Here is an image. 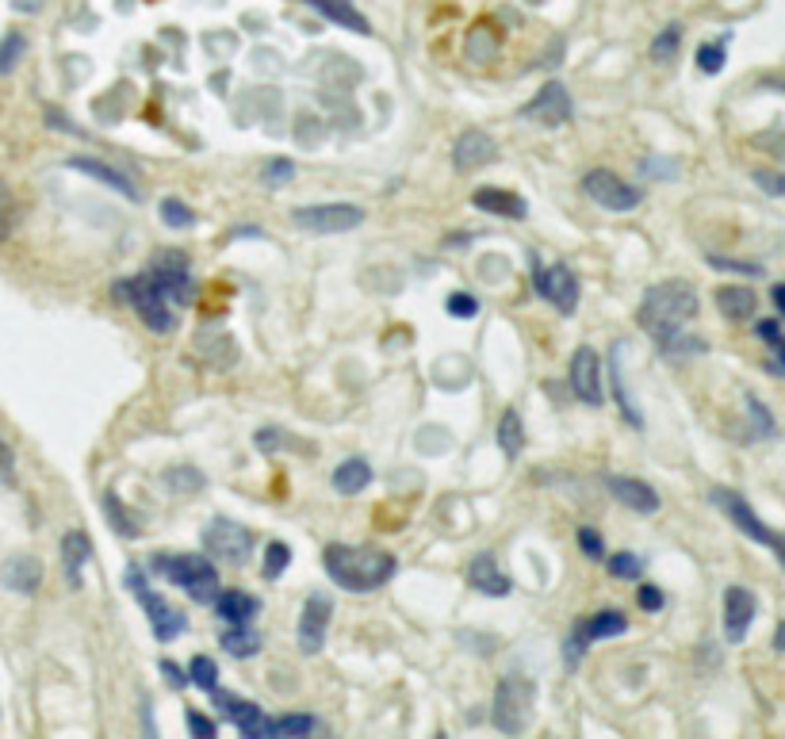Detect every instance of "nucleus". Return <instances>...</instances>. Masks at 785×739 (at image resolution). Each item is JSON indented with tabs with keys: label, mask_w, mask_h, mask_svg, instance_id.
Here are the masks:
<instances>
[{
	"label": "nucleus",
	"mask_w": 785,
	"mask_h": 739,
	"mask_svg": "<svg viewBox=\"0 0 785 739\" xmlns=\"http://www.w3.org/2000/svg\"><path fill=\"white\" fill-rule=\"evenodd\" d=\"M697 318V292L686 280H663V284L648 288L640 300L636 322L656 345H667L674 333H682Z\"/></svg>",
	"instance_id": "obj_1"
},
{
	"label": "nucleus",
	"mask_w": 785,
	"mask_h": 739,
	"mask_svg": "<svg viewBox=\"0 0 785 739\" xmlns=\"http://www.w3.org/2000/svg\"><path fill=\"white\" fill-rule=\"evenodd\" d=\"M322 568L341 590L349 594H372L380 586H388L398 571V560L380 548H349V545H330L322 552Z\"/></svg>",
	"instance_id": "obj_2"
},
{
	"label": "nucleus",
	"mask_w": 785,
	"mask_h": 739,
	"mask_svg": "<svg viewBox=\"0 0 785 739\" xmlns=\"http://www.w3.org/2000/svg\"><path fill=\"white\" fill-rule=\"evenodd\" d=\"M154 571L169 578L173 586H180L195 606H211L215 594H219V571L200 552H180V556L162 552L154 556Z\"/></svg>",
	"instance_id": "obj_3"
},
{
	"label": "nucleus",
	"mask_w": 785,
	"mask_h": 739,
	"mask_svg": "<svg viewBox=\"0 0 785 739\" xmlns=\"http://www.w3.org/2000/svg\"><path fill=\"white\" fill-rule=\"evenodd\" d=\"M533 705H536L533 678H526V675L503 678L498 690H494V709H491L494 728L506 731V736H521V731L533 724Z\"/></svg>",
	"instance_id": "obj_4"
},
{
	"label": "nucleus",
	"mask_w": 785,
	"mask_h": 739,
	"mask_svg": "<svg viewBox=\"0 0 785 739\" xmlns=\"http://www.w3.org/2000/svg\"><path fill=\"white\" fill-rule=\"evenodd\" d=\"M112 292L119 295V300H127L130 307H135V315L142 318V322H147L154 333H169L173 326H177V307L157 292V284L150 280V272H142V277H135V280H123V284H115Z\"/></svg>",
	"instance_id": "obj_5"
},
{
	"label": "nucleus",
	"mask_w": 785,
	"mask_h": 739,
	"mask_svg": "<svg viewBox=\"0 0 785 739\" xmlns=\"http://www.w3.org/2000/svg\"><path fill=\"white\" fill-rule=\"evenodd\" d=\"M712 506L724 513V518L732 521V525L739 528V533L747 536V540H755V545H762V548H774L777 552V560H782V568H785V536H777L774 528H767L762 525V518L759 513L747 506V498L739 495V490H729V487H712Z\"/></svg>",
	"instance_id": "obj_6"
},
{
	"label": "nucleus",
	"mask_w": 785,
	"mask_h": 739,
	"mask_svg": "<svg viewBox=\"0 0 785 739\" xmlns=\"http://www.w3.org/2000/svg\"><path fill=\"white\" fill-rule=\"evenodd\" d=\"M624 633H629V617H624L621 610H598V613H591V617H583L575 628H571V633H567L564 666H567V671H575V666L586 659V651H591V644L609 640V636H624Z\"/></svg>",
	"instance_id": "obj_7"
},
{
	"label": "nucleus",
	"mask_w": 785,
	"mask_h": 739,
	"mask_svg": "<svg viewBox=\"0 0 785 739\" xmlns=\"http://www.w3.org/2000/svg\"><path fill=\"white\" fill-rule=\"evenodd\" d=\"M127 586L135 590L138 606L147 610V621H150V628H154V640L157 644H169V640H177V636L188 633V617H185V613L173 610L169 598H162L157 590H150L147 578H142V571H138V568L127 571Z\"/></svg>",
	"instance_id": "obj_8"
},
{
	"label": "nucleus",
	"mask_w": 785,
	"mask_h": 739,
	"mask_svg": "<svg viewBox=\"0 0 785 739\" xmlns=\"http://www.w3.org/2000/svg\"><path fill=\"white\" fill-rule=\"evenodd\" d=\"M200 540H203V548H207V556H215V560L235 563V568H245V563H250L253 533L245 525H238V521H230V518L207 521Z\"/></svg>",
	"instance_id": "obj_9"
},
{
	"label": "nucleus",
	"mask_w": 785,
	"mask_h": 739,
	"mask_svg": "<svg viewBox=\"0 0 785 739\" xmlns=\"http://www.w3.org/2000/svg\"><path fill=\"white\" fill-rule=\"evenodd\" d=\"M292 222L300 230H311V234H349L365 222V212L356 204H311L295 207Z\"/></svg>",
	"instance_id": "obj_10"
},
{
	"label": "nucleus",
	"mask_w": 785,
	"mask_h": 739,
	"mask_svg": "<svg viewBox=\"0 0 785 739\" xmlns=\"http://www.w3.org/2000/svg\"><path fill=\"white\" fill-rule=\"evenodd\" d=\"M583 192L591 195L598 207H606V212H636L640 200H644V192H640L636 184H629V180H621L617 173H609V169L586 173Z\"/></svg>",
	"instance_id": "obj_11"
},
{
	"label": "nucleus",
	"mask_w": 785,
	"mask_h": 739,
	"mask_svg": "<svg viewBox=\"0 0 785 739\" xmlns=\"http://www.w3.org/2000/svg\"><path fill=\"white\" fill-rule=\"evenodd\" d=\"M150 280H154L157 292H162L173 307H188V303H192L195 284H192V268H188L185 253H165V257H157L154 268H150Z\"/></svg>",
	"instance_id": "obj_12"
},
{
	"label": "nucleus",
	"mask_w": 785,
	"mask_h": 739,
	"mask_svg": "<svg viewBox=\"0 0 785 739\" xmlns=\"http://www.w3.org/2000/svg\"><path fill=\"white\" fill-rule=\"evenodd\" d=\"M533 284H536V292H541L544 300L559 310V315H575L579 310V295H583V288H579V277L567 265H548V268L536 265Z\"/></svg>",
	"instance_id": "obj_13"
},
{
	"label": "nucleus",
	"mask_w": 785,
	"mask_h": 739,
	"mask_svg": "<svg viewBox=\"0 0 785 739\" xmlns=\"http://www.w3.org/2000/svg\"><path fill=\"white\" fill-rule=\"evenodd\" d=\"M330 617H333V601L326 594H311L300 610V625H295V644H300L303 655H318L330 633Z\"/></svg>",
	"instance_id": "obj_14"
},
{
	"label": "nucleus",
	"mask_w": 785,
	"mask_h": 739,
	"mask_svg": "<svg viewBox=\"0 0 785 739\" xmlns=\"http://www.w3.org/2000/svg\"><path fill=\"white\" fill-rule=\"evenodd\" d=\"M571 112H575V104H571V92L564 89L559 81L544 85L541 92H536L533 100H529L526 107H521V119H533L541 123V127H564L567 119H571Z\"/></svg>",
	"instance_id": "obj_15"
},
{
	"label": "nucleus",
	"mask_w": 785,
	"mask_h": 739,
	"mask_svg": "<svg viewBox=\"0 0 785 739\" xmlns=\"http://www.w3.org/2000/svg\"><path fill=\"white\" fill-rule=\"evenodd\" d=\"M755 613H759V598L747 586H729L724 590V640L744 644L755 625Z\"/></svg>",
	"instance_id": "obj_16"
},
{
	"label": "nucleus",
	"mask_w": 785,
	"mask_h": 739,
	"mask_svg": "<svg viewBox=\"0 0 785 739\" xmlns=\"http://www.w3.org/2000/svg\"><path fill=\"white\" fill-rule=\"evenodd\" d=\"M571 391L575 398H583L586 407H602L606 398H602V360L591 345H579L575 357H571Z\"/></svg>",
	"instance_id": "obj_17"
},
{
	"label": "nucleus",
	"mask_w": 785,
	"mask_h": 739,
	"mask_svg": "<svg viewBox=\"0 0 785 739\" xmlns=\"http://www.w3.org/2000/svg\"><path fill=\"white\" fill-rule=\"evenodd\" d=\"M498 157V142L486 130H464L453 146V169L456 173H476Z\"/></svg>",
	"instance_id": "obj_18"
},
{
	"label": "nucleus",
	"mask_w": 785,
	"mask_h": 739,
	"mask_svg": "<svg viewBox=\"0 0 785 739\" xmlns=\"http://www.w3.org/2000/svg\"><path fill=\"white\" fill-rule=\"evenodd\" d=\"M211 698H215L219 713L227 716V721L235 724V728L242 731L245 739H261V724H265V713H261L253 701L238 698V693H227V690H215Z\"/></svg>",
	"instance_id": "obj_19"
},
{
	"label": "nucleus",
	"mask_w": 785,
	"mask_h": 739,
	"mask_svg": "<svg viewBox=\"0 0 785 739\" xmlns=\"http://www.w3.org/2000/svg\"><path fill=\"white\" fill-rule=\"evenodd\" d=\"M606 487H609V495H613L617 502L629 506V510H636V513H656L659 506H663V502H659V490L651 487V483L632 480V475H609Z\"/></svg>",
	"instance_id": "obj_20"
},
{
	"label": "nucleus",
	"mask_w": 785,
	"mask_h": 739,
	"mask_svg": "<svg viewBox=\"0 0 785 739\" xmlns=\"http://www.w3.org/2000/svg\"><path fill=\"white\" fill-rule=\"evenodd\" d=\"M0 583H4V590H12V594H35L42 586V563L27 552L9 556L4 568H0Z\"/></svg>",
	"instance_id": "obj_21"
},
{
	"label": "nucleus",
	"mask_w": 785,
	"mask_h": 739,
	"mask_svg": "<svg viewBox=\"0 0 785 739\" xmlns=\"http://www.w3.org/2000/svg\"><path fill=\"white\" fill-rule=\"evenodd\" d=\"M471 207H479L483 215H498V219H529V204L521 195L506 192V188H476Z\"/></svg>",
	"instance_id": "obj_22"
},
{
	"label": "nucleus",
	"mask_w": 785,
	"mask_h": 739,
	"mask_svg": "<svg viewBox=\"0 0 785 739\" xmlns=\"http://www.w3.org/2000/svg\"><path fill=\"white\" fill-rule=\"evenodd\" d=\"M65 165H69V169H77V173H85V177L100 180L104 188H115V192H119L123 200H130V204L138 200L135 180H130L127 173H119V169H112V165H104L100 157H69Z\"/></svg>",
	"instance_id": "obj_23"
},
{
	"label": "nucleus",
	"mask_w": 785,
	"mask_h": 739,
	"mask_svg": "<svg viewBox=\"0 0 785 739\" xmlns=\"http://www.w3.org/2000/svg\"><path fill=\"white\" fill-rule=\"evenodd\" d=\"M468 586H471V590H479V594H486V598H506V594L514 590V583L503 575V571H498V563H494L491 552H483V556H476V560H471Z\"/></svg>",
	"instance_id": "obj_24"
},
{
	"label": "nucleus",
	"mask_w": 785,
	"mask_h": 739,
	"mask_svg": "<svg viewBox=\"0 0 785 739\" xmlns=\"http://www.w3.org/2000/svg\"><path fill=\"white\" fill-rule=\"evenodd\" d=\"M303 4H307V9H315L322 20H330V24L345 27V31H353V35H368V31H372V24L360 16V9H356L353 0H303Z\"/></svg>",
	"instance_id": "obj_25"
},
{
	"label": "nucleus",
	"mask_w": 785,
	"mask_h": 739,
	"mask_svg": "<svg viewBox=\"0 0 785 739\" xmlns=\"http://www.w3.org/2000/svg\"><path fill=\"white\" fill-rule=\"evenodd\" d=\"M92 560V540L81 533V528H74V533L62 536V568H65V583L74 586V590H81V571L85 563Z\"/></svg>",
	"instance_id": "obj_26"
},
{
	"label": "nucleus",
	"mask_w": 785,
	"mask_h": 739,
	"mask_svg": "<svg viewBox=\"0 0 785 739\" xmlns=\"http://www.w3.org/2000/svg\"><path fill=\"white\" fill-rule=\"evenodd\" d=\"M211 606H215V613H219L227 625H250L261 613V601L245 590H219Z\"/></svg>",
	"instance_id": "obj_27"
},
{
	"label": "nucleus",
	"mask_w": 785,
	"mask_h": 739,
	"mask_svg": "<svg viewBox=\"0 0 785 739\" xmlns=\"http://www.w3.org/2000/svg\"><path fill=\"white\" fill-rule=\"evenodd\" d=\"M318 731V721L311 713H288V716H265L261 739H300Z\"/></svg>",
	"instance_id": "obj_28"
},
{
	"label": "nucleus",
	"mask_w": 785,
	"mask_h": 739,
	"mask_svg": "<svg viewBox=\"0 0 785 739\" xmlns=\"http://www.w3.org/2000/svg\"><path fill=\"white\" fill-rule=\"evenodd\" d=\"M368 483H372V468H368V460H360V456H349V460H341L338 468H333V490H338V495H360Z\"/></svg>",
	"instance_id": "obj_29"
},
{
	"label": "nucleus",
	"mask_w": 785,
	"mask_h": 739,
	"mask_svg": "<svg viewBox=\"0 0 785 739\" xmlns=\"http://www.w3.org/2000/svg\"><path fill=\"white\" fill-rule=\"evenodd\" d=\"M717 307H721L724 318H732V322H744V318L755 315V307H759V300H755L751 288L744 284H729V288H717Z\"/></svg>",
	"instance_id": "obj_30"
},
{
	"label": "nucleus",
	"mask_w": 785,
	"mask_h": 739,
	"mask_svg": "<svg viewBox=\"0 0 785 739\" xmlns=\"http://www.w3.org/2000/svg\"><path fill=\"white\" fill-rule=\"evenodd\" d=\"M621 357H624V342L621 345H613V365H609V380H613V395H617V407H621V415H624V422L629 425H644V418H640V410H636V403H632V395H629V387H624V368H621Z\"/></svg>",
	"instance_id": "obj_31"
},
{
	"label": "nucleus",
	"mask_w": 785,
	"mask_h": 739,
	"mask_svg": "<svg viewBox=\"0 0 785 739\" xmlns=\"http://www.w3.org/2000/svg\"><path fill=\"white\" fill-rule=\"evenodd\" d=\"M223 651L235 659H253L261 651V633L253 625H230L227 633H223Z\"/></svg>",
	"instance_id": "obj_32"
},
{
	"label": "nucleus",
	"mask_w": 785,
	"mask_h": 739,
	"mask_svg": "<svg viewBox=\"0 0 785 739\" xmlns=\"http://www.w3.org/2000/svg\"><path fill=\"white\" fill-rule=\"evenodd\" d=\"M498 448H503L510 460L521 453V448H526V430H521V415H518V410H506L503 422H498Z\"/></svg>",
	"instance_id": "obj_33"
},
{
	"label": "nucleus",
	"mask_w": 785,
	"mask_h": 739,
	"mask_svg": "<svg viewBox=\"0 0 785 739\" xmlns=\"http://www.w3.org/2000/svg\"><path fill=\"white\" fill-rule=\"evenodd\" d=\"M188 683L200 686L203 693H215L219 690V663L207 655H195L192 663H188Z\"/></svg>",
	"instance_id": "obj_34"
},
{
	"label": "nucleus",
	"mask_w": 785,
	"mask_h": 739,
	"mask_svg": "<svg viewBox=\"0 0 785 739\" xmlns=\"http://www.w3.org/2000/svg\"><path fill=\"white\" fill-rule=\"evenodd\" d=\"M27 54V35L24 31H9L0 39V77H9Z\"/></svg>",
	"instance_id": "obj_35"
},
{
	"label": "nucleus",
	"mask_w": 785,
	"mask_h": 739,
	"mask_svg": "<svg viewBox=\"0 0 785 739\" xmlns=\"http://www.w3.org/2000/svg\"><path fill=\"white\" fill-rule=\"evenodd\" d=\"M104 510H107V518H112V528L119 536H127V540H135L138 533H142V528L135 525V518H130L127 513V506H123V498L115 495V490H107L104 495Z\"/></svg>",
	"instance_id": "obj_36"
},
{
	"label": "nucleus",
	"mask_w": 785,
	"mask_h": 739,
	"mask_svg": "<svg viewBox=\"0 0 785 739\" xmlns=\"http://www.w3.org/2000/svg\"><path fill=\"white\" fill-rule=\"evenodd\" d=\"M16 222H20L16 195H12L9 180L0 177V242H9V238L16 234Z\"/></svg>",
	"instance_id": "obj_37"
},
{
	"label": "nucleus",
	"mask_w": 785,
	"mask_h": 739,
	"mask_svg": "<svg viewBox=\"0 0 785 739\" xmlns=\"http://www.w3.org/2000/svg\"><path fill=\"white\" fill-rule=\"evenodd\" d=\"M157 212H162V222L169 230H192L195 227V212L188 204H180V200H173V195H165Z\"/></svg>",
	"instance_id": "obj_38"
},
{
	"label": "nucleus",
	"mask_w": 785,
	"mask_h": 739,
	"mask_svg": "<svg viewBox=\"0 0 785 739\" xmlns=\"http://www.w3.org/2000/svg\"><path fill=\"white\" fill-rule=\"evenodd\" d=\"M679 47H682V24H671L656 35V42H651V58H656V62H671V58L679 54Z\"/></svg>",
	"instance_id": "obj_39"
},
{
	"label": "nucleus",
	"mask_w": 785,
	"mask_h": 739,
	"mask_svg": "<svg viewBox=\"0 0 785 739\" xmlns=\"http://www.w3.org/2000/svg\"><path fill=\"white\" fill-rule=\"evenodd\" d=\"M288 560H292L288 545H283V540H273V545H268V552H265V563H261V575H265L268 583H273V578H280V575H283Z\"/></svg>",
	"instance_id": "obj_40"
},
{
	"label": "nucleus",
	"mask_w": 785,
	"mask_h": 739,
	"mask_svg": "<svg viewBox=\"0 0 785 739\" xmlns=\"http://www.w3.org/2000/svg\"><path fill=\"white\" fill-rule=\"evenodd\" d=\"M609 575L632 578V583H636V578L644 575V560H640L636 552H617V556H609Z\"/></svg>",
	"instance_id": "obj_41"
},
{
	"label": "nucleus",
	"mask_w": 785,
	"mask_h": 739,
	"mask_svg": "<svg viewBox=\"0 0 785 739\" xmlns=\"http://www.w3.org/2000/svg\"><path fill=\"white\" fill-rule=\"evenodd\" d=\"M659 349H663L667 357H694V353H705V342H701V337H694V333L682 330V333H674L667 345H659Z\"/></svg>",
	"instance_id": "obj_42"
},
{
	"label": "nucleus",
	"mask_w": 785,
	"mask_h": 739,
	"mask_svg": "<svg viewBox=\"0 0 785 739\" xmlns=\"http://www.w3.org/2000/svg\"><path fill=\"white\" fill-rule=\"evenodd\" d=\"M292 177H295V165L288 162V157H276V162H268V169L261 173V180H265L268 188H283V184H292Z\"/></svg>",
	"instance_id": "obj_43"
},
{
	"label": "nucleus",
	"mask_w": 785,
	"mask_h": 739,
	"mask_svg": "<svg viewBox=\"0 0 785 739\" xmlns=\"http://www.w3.org/2000/svg\"><path fill=\"white\" fill-rule=\"evenodd\" d=\"M697 65H701V74H721L724 69V42H709V47L697 50Z\"/></svg>",
	"instance_id": "obj_44"
},
{
	"label": "nucleus",
	"mask_w": 785,
	"mask_h": 739,
	"mask_svg": "<svg viewBox=\"0 0 785 739\" xmlns=\"http://www.w3.org/2000/svg\"><path fill=\"white\" fill-rule=\"evenodd\" d=\"M709 265L721 268V272H739V277H762V265H751V260H732V257L709 253Z\"/></svg>",
	"instance_id": "obj_45"
},
{
	"label": "nucleus",
	"mask_w": 785,
	"mask_h": 739,
	"mask_svg": "<svg viewBox=\"0 0 785 739\" xmlns=\"http://www.w3.org/2000/svg\"><path fill=\"white\" fill-rule=\"evenodd\" d=\"M445 307H448V315H453V318H476L479 303L471 300L468 292H456V295H448V303H445Z\"/></svg>",
	"instance_id": "obj_46"
},
{
	"label": "nucleus",
	"mask_w": 785,
	"mask_h": 739,
	"mask_svg": "<svg viewBox=\"0 0 785 739\" xmlns=\"http://www.w3.org/2000/svg\"><path fill=\"white\" fill-rule=\"evenodd\" d=\"M747 410H751V418H755V422H759V433H762V437H774V433H777L774 418L767 415V407H762V403H759V398H755V395H747Z\"/></svg>",
	"instance_id": "obj_47"
},
{
	"label": "nucleus",
	"mask_w": 785,
	"mask_h": 739,
	"mask_svg": "<svg viewBox=\"0 0 785 739\" xmlns=\"http://www.w3.org/2000/svg\"><path fill=\"white\" fill-rule=\"evenodd\" d=\"M755 184H759L767 195H785V173H767V169H759V173H755Z\"/></svg>",
	"instance_id": "obj_48"
},
{
	"label": "nucleus",
	"mask_w": 785,
	"mask_h": 739,
	"mask_svg": "<svg viewBox=\"0 0 785 739\" xmlns=\"http://www.w3.org/2000/svg\"><path fill=\"white\" fill-rule=\"evenodd\" d=\"M579 545L591 560H606V545H602V536L594 528H579Z\"/></svg>",
	"instance_id": "obj_49"
},
{
	"label": "nucleus",
	"mask_w": 785,
	"mask_h": 739,
	"mask_svg": "<svg viewBox=\"0 0 785 739\" xmlns=\"http://www.w3.org/2000/svg\"><path fill=\"white\" fill-rule=\"evenodd\" d=\"M188 731H192L195 739H211L215 731H219V724L207 721L203 713H188Z\"/></svg>",
	"instance_id": "obj_50"
},
{
	"label": "nucleus",
	"mask_w": 785,
	"mask_h": 739,
	"mask_svg": "<svg viewBox=\"0 0 785 739\" xmlns=\"http://www.w3.org/2000/svg\"><path fill=\"white\" fill-rule=\"evenodd\" d=\"M162 675H165V683H169L173 690H185V686H192V683H188V671L173 663V659H162Z\"/></svg>",
	"instance_id": "obj_51"
},
{
	"label": "nucleus",
	"mask_w": 785,
	"mask_h": 739,
	"mask_svg": "<svg viewBox=\"0 0 785 739\" xmlns=\"http://www.w3.org/2000/svg\"><path fill=\"white\" fill-rule=\"evenodd\" d=\"M755 333H759V342H767V345H774V349H777V345H782V342H785V337H782V326H777V322H774V318H762V322H759V326H755Z\"/></svg>",
	"instance_id": "obj_52"
},
{
	"label": "nucleus",
	"mask_w": 785,
	"mask_h": 739,
	"mask_svg": "<svg viewBox=\"0 0 785 739\" xmlns=\"http://www.w3.org/2000/svg\"><path fill=\"white\" fill-rule=\"evenodd\" d=\"M0 480L16 483V456H12V448L4 441H0Z\"/></svg>",
	"instance_id": "obj_53"
},
{
	"label": "nucleus",
	"mask_w": 785,
	"mask_h": 739,
	"mask_svg": "<svg viewBox=\"0 0 785 739\" xmlns=\"http://www.w3.org/2000/svg\"><path fill=\"white\" fill-rule=\"evenodd\" d=\"M640 606H644L648 613H659V610H663V594H659L656 586L644 583V586H640Z\"/></svg>",
	"instance_id": "obj_54"
},
{
	"label": "nucleus",
	"mask_w": 785,
	"mask_h": 739,
	"mask_svg": "<svg viewBox=\"0 0 785 739\" xmlns=\"http://www.w3.org/2000/svg\"><path fill=\"white\" fill-rule=\"evenodd\" d=\"M253 441H257V448H261V453H273V448L280 445V437H276V430H268V433L261 430V433H257V437H253Z\"/></svg>",
	"instance_id": "obj_55"
},
{
	"label": "nucleus",
	"mask_w": 785,
	"mask_h": 739,
	"mask_svg": "<svg viewBox=\"0 0 785 739\" xmlns=\"http://www.w3.org/2000/svg\"><path fill=\"white\" fill-rule=\"evenodd\" d=\"M774 353H777V360H774V365H770V368H774V372H782V375H785V342L777 345Z\"/></svg>",
	"instance_id": "obj_56"
},
{
	"label": "nucleus",
	"mask_w": 785,
	"mask_h": 739,
	"mask_svg": "<svg viewBox=\"0 0 785 739\" xmlns=\"http://www.w3.org/2000/svg\"><path fill=\"white\" fill-rule=\"evenodd\" d=\"M774 303H777V310H782V315H785V284H777V288H774Z\"/></svg>",
	"instance_id": "obj_57"
},
{
	"label": "nucleus",
	"mask_w": 785,
	"mask_h": 739,
	"mask_svg": "<svg viewBox=\"0 0 785 739\" xmlns=\"http://www.w3.org/2000/svg\"><path fill=\"white\" fill-rule=\"evenodd\" d=\"M774 648H777V651H785V621H782V625H777V633H774Z\"/></svg>",
	"instance_id": "obj_58"
}]
</instances>
